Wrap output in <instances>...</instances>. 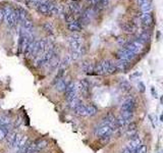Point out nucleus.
Listing matches in <instances>:
<instances>
[{
  "label": "nucleus",
  "instance_id": "1",
  "mask_svg": "<svg viewBox=\"0 0 163 153\" xmlns=\"http://www.w3.org/2000/svg\"><path fill=\"white\" fill-rule=\"evenodd\" d=\"M94 72L98 75H112L116 73L115 64L109 59H104L94 66Z\"/></svg>",
  "mask_w": 163,
  "mask_h": 153
},
{
  "label": "nucleus",
  "instance_id": "2",
  "mask_svg": "<svg viewBox=\"0 0 163 153\" xmlns=\"http://www.w3.org/2000/svg\"><path fill=\"white\" fill-rule=\"evenodd\" d=\"M55 55H56V53H55L54 48H48L42 55L38 56V58H37L36 61H35V66H36L37 68L45 66Z\"/></svg>",
  "mask_w": 163,
  "mask_h": 153
},
{
  "label": "nucleus",
  "instance_id": "3",
  "mask_svg": "<svg viewBox=\"0 0 163 153\" xmlns=\"http://www.w3.org/2000/svg\"><path fill=\"white\" fill-rule=\"evenodd\" d=\"M68 44L71 47V51H75V52H79L82 55L83 54V46H82V38L79 35L73 34L68 37Z\"/></svg>",
  "mask_w": 163,
  "mask_h": 153
},
{
  "label": "nucleus",
  "instance_id": "4",
  "mask_svg": "<svg viewBox=\"0 0 163 153\" xmlns=\"http://www.w3.org/2000/svg\"><path fill=\"white\" fill-rule=\"evenodd\" d=\"M136 106H137V102L134 97L127 98L121 104V113L134 114Z\"/></svg>",
  "mask_w": 163,
  "mask_h": 153
},
{
  "label": "nucleus",
  "instance_id": "5",
  "mask_svg": "<svg viewBox=\"0 0 163 153\" xmlns=\"http://www.w3.org/2000/svg\"><path fill=\"white\" fill-rule=\"evenodd\" d=\"M77 93H78V90H77V87L75 85V83L69 82L66 86L65 90H64V95H65V99L67 102L73 101V99L78 98L77 96Z\"/></svg>",
  "mask_w": 163,
  "mask_h": 153
},
{
  "label": "nucleus",
  "instance_id": "6",
  "mask_svg": "<svg viewBox=\"0 0 163 153\" xmlns=\"http://www.w3.org/2000/svg\"><path fill=\"white\" fill-rule=\"evenodd\" d=\"M136 56H137L136 54L131 52V51L127 50V49H125L124 47L119 49V51H118L116 54V57L118 60H125V61H129V62L133 60Z\"/></svg>",
  "mask_w": 163,
  "mask_h": 153
},
{
  "label": "nucleus",
  "instance_id": "7",
  "mask_svg": "<svg viewBox=\"0 0 163 153\" xmlns=\"http://www.w3.org/2000/svg\"><path fill=\"white\" fill-rule=\"evenodd\" d=\"M12 12H13V8H11L10 6H5V7L3 8V13H4L3 20H4L5 24L7 25L9 28L13 27L15 25V20H13V15H12Z\"/></svg>",
  "mask_w": 163,
  "mask_h": 153
},
{
  "label": "nucleus",
  "instance_id": "8",
  "mask_svg": "<svg viewBox=\"0 0 163 153\" xmlns=\"http://www.w3.org/2000/svg\"><path fill=\"white\" fill-rule=\"evenodd\" d=\"M144 45L142 43H140L139 41H137V40H133V41H129L125 45H124V48L129 50L131 52L137 54L139 53L140 51L143 49Z\"/></svg>",
  "mask_w": 163,
  "mask_h": 153
},
{
  "label": "nucleus",
  "instance_id": "9",
  "mask_svg": "<svg viewBox=\"0 0 163 153\" xmlns=\"http://www.w3.org/2000/svg\"><path fill=\"white\" fill-rule=\"evenodd\" d=\"M67 28L71 32H73V33H75V32L81 31L84 27L81 25V23L79 22V20H73V21H71V22L67 23Z\"/></svg>",
  "mask_w": 163,
  "mask_h": 153
},
{
  "label": "nucleus",
  "instance_id": "10",
  "mask_svg": "<svg viewBox=\"0 0 163 153\" xmlns=\"http://www.w3.org/2000/svg\"><path fill=\"white\" fill-rule=\"evenodd\" d=\"M115 119H116V117H115L114 114L111 113V112H108V113L102 119L100 125H103V126H110V125H112L115 122Z\"/></svg>",
  "mask_w": 163,
  "mask_h": 153
},
{
  "label": "nucleus",
  "instance_id": "11",
  "mask_svg": "<svg viewBox=\"0 0 163 153\" xmlns=\"http://www.w3.org/2000/svg\"><path fill=\"white\" fill-rule=\"evenodd\" d=\"M77 90L80 91L82 94L87 95L88 93H89V91H90V84H89L88 81L82 80L80 82V84H79V87L77 88Z\"/></svg>",
  "mask_w": 163,
  "mask_h": 153
},
{
  "label": "nucleus",
  "instance_id": "12",
  "mask_svg": "<svg viewBox=\"0 0 163 153\" xmlns=\"http://www.w3.org/2000/svg\"><path fill=\"white\" fill-rule=\"evenodd\" d=\"M73 110H75V113L79 117H87V105L83 104V103L77 105L73 108Z\"/></svg>",
  "mask_w": 163,
  "mask_h": 153
},
{
  "label": "nucleus",
  "instance_id": "13",
  "mask_svg": "<svg viewBox=\"0 0 163 153\" xmlns=\"http://www.w3.org/2000/svg\"><path fill=\"white\" fill-rule=\"evenodd\" d=\"M150 39H151V34L148 33L147 31H144V32H142L141 34L138 35V38H137L136 40L137 41H139L140 43H142L143 45H145L147 42L150 41Z\"/></svg>",
  "mask_w": 163,
  "mask_h": 153
},
{
  "label": "nucleus",
  "instance_id": "14",
  "mask_svg": "<svg viewBox=\"0 0 163 153\" xmlns=\"http://www.w3.org/2000/svg\"><path fill=\"white\" fill-rule=\"evenodd\" d=\"M143 144H144V143H143V141H142V139L140 138V136H138V137H136V138H134V139H131V140H129V144H127V146H129V147L131 149L135 150V149L139 148L140 146L143 145Z\"/></svg>",
  "mask_w": 163,
  "mask_h": 153
},
{
  "label": "nucleus",
  "instance_id": "15",
  "mask_svg": "<svg viewBox=\"0 0 163 153\" xmlns=\"http://www.w3.org/2000/svg\"><path fill=\"white\" fill-rule=\"evenodd\" d=\"M114 64H115L116 73L117 72H121V73L122 72H125L129 66V62L125 60H118L117 62H115Z\"/></svg>",
  "mask_w": 163,
  "mask_h": 153
},
{
  "label": "nucleus",
  "instance_id": "16",
  "mask_svg": "<svg viewBox=\"0 0 163 153\" xmlns=\"http://www.w3.org/2000/svg\"><path fill=\"white\" fill-rule=\"evenodd\" d=\"M22 30H24V32L27 33H32V30H33V22L30 20L29 17L24 19V21H22Z\"/></svg>",
  "mask_w": 163,
  "mask_h": 153
},
{
  "label": "nucleus",
  "instance_id": "17",
  "mask_svg": "<svg viewBox=\"0 0 163 153\" xmlns=\"http://www.w3.org/2000/svg\"><path fill=\"white\" fill-rule=\"evenodd\" d=\"M17 135H18V134H17L16 132L11 131L9 134H8V136L6 137V144H7V146L9 147V148H12V147H13L15 140H16Z\"/></svg>",
  "mask_w": 163,
  "mask_h": 153
},
{
  "label": "nucleus",
  "instance_id": "18",
  "mask_svg": "<svg viewBox=\"0 0 163 153\" xmlns=\"http://www.w3.org/2000/svg\"><path fill=\"white\" fill-rule=\"evenodd\" d=\"M59 63H60V60L58 59V57L57 56H54L53 58L51 59V60L49 61L48 63H47L46 66V68H48V70H50V71H54L55 68H57L59 66Z\"/></svg>",
  "mask_w": 163,
  "mask_h": 153
},
{
  "label": "nucleus",
  "instance_id": "19",
  "mask_svg": "<svg viewBox=\"0 0 163 153\" xmlns=\"http://www.w3.org/2000/svg\"><path fill=\"white\" fill-rule=\"evenodd\" d=\"M94 66L95 64H93V63L89 62V61H84L83 63H82V71L84 72V73L86 74H90L92 73V72H94Z\"/></svg>",
  "mask_w": 163,
  "mask_h": 153
},
{
  "label": "nucleus",
  "instance_id": "20",
  "mask_svg": "<svg viewBox=\"0 0 163 153\" xmlns=\"http://www.w3.org/2000/svg\"><path fill=\"white\" fill-rule=\"evenodd\" d=\"M68 83L66 82L65 80H64L63 78L60 79L59 81H57V82L55 83V87H56V90L59 91V92H62V91L65 90L66 86H67Z\"/></svg>",
  "mask_w": 163,
  "mask_h": 153
},
{
  "label": "nucleus",
  "instance_id": "21",
  "mask_svg": "<svg viewBox=\"0 0 163 153\" xmlns=\"http://www.w3.org/2000/svg\"><path fill=\"white\" fill-rule=\"evenodd\" d=\"M121 28L125 33H129V34H133L136 31V25L131 24V23H127V24L122 25Z\"/></svg>",
  "mask_w": 163,
  "mask_h": 153
},
{
  "label": "nucleus",
  "instance_id": "22",
  "mask_svg": "<svg viewBox=\"0 0 163 153\" xmlns=\"http://www.w3.org/2000/svg\"><path fill=\"white\" fill-rule=\"evenodd\" d=\"M37 7V10L39 12H41L42 15H50V12H49V9H48V6L46 4H44L43 2H41L40 4H38L36 6Z\"/></svg>",
  "mask_w": 163,
  "mask_h": 153
},
{
  "label": "nucleus",
  "instance_id": "23",
  "mask_svg": "<svg viewBox=\"0 0 163 153\" xmlns=\"http://www.w3.org/2000/svg\"><path fill=\"white\" fill-rule=\"evenodd\" d=\"M35 142V145L40 151L43 150L44 148H46L47 146H48V141L45 140V139H39V140H37V141H34Z\"/></svg>",
  "mask_w": 163,
  "mask_h": 153
},
{
  "label": "nucleus",
  "instance_id": "24",
  "mask_svg": "<svg viewBox=\"0 0 163 153\" xmlns=\"http://www.w3.org/2000/svg\"><path fill=\"white\" fill-rule=\"evenodd\" d=\"M98 108L94 104L87 105V115L88 117H94L95 114H97Z\"/></svg>",
  "mask_w": 163,
  "mask_h": 153
},
{
  "label": "nucleus",
  "instance_id": "25",
  "mask_svg": "<svg viewBox=\"0 0 163 153\" xmlns=\"http://www.w3.org/2000/svg\"><path fill=\"white\" fill-rule=\"evenodd\" d=\"M71 56L69 55H66L65 57H64L62 60L60 61V63H59V68H63V70H65V68H67L69 64H71Z\"/></svg>",
  "mask_w": 163,
  "mask_h": 153
},
{
  "label": "nucleus",
  "instance_id": "26",
  "mask_svg": "<svg viewBox=\"0 0 163 153\" xmlns=\"http://www.w3.org/2000/svg\"><path fill=\"white\" fill-rule=\"evenodd\" d=\"M43 28H44V30H45V32H46V33H48L49 35H52L54 33V27H53V25H52L51 23L46 22L45 24L43 25Z\"/></svg>",
  "mask_w": 163,
  "mask_h": 153
},
{
  "label": "nucleus",
  "instance_id": "27",
  "mask_svg": "<svg viewBox=\"0 0 163 153\" xmlns=\"http://www.w3.org/2000/svg\"><path fill=\"white\" fill-rule=\"evenodd\" d=\"M141 10L142 12H146V13H150L152 10V6H151V3L150 1L149 2H146V3H143L141 4Z\"/></svg>",
  "mask_w": 163,
  "mask_h": 153
},
{
  "label": "nucleus",
  "instance_id": "28",
  "mask_svg": "<svg viewBox=\"0 0 163 153\" xmlns=\"http://www.w3.org/2000/svg\"><path fill=\"white\" fill-rule=\"evenodd\" d=\"M71 11L73 12V13H79V12L81 11V6H80V4H79L77 1H73V3L71 4Z\"/></svg>",
  "mask_w": 163,
  "mask_h": 153
},
{
  "label": "nucleus",
  "instance_id": "29",
  "mask_svg": "<svg viewBox=\"0 0 163 153\" xmlns=\"http://www.w3.org/2000/svg\"><path fill=\"white\" fill-rule=\"evenodd\" d=\"M12 15H13V20H15V23H20V8H16V9H13V12H12Z\"/></svg>",
  "mask_w": 163,
  "mask_h": 153
},
{
  "label": "nucleus",
  "instance_id": "30",
  "mask_svg": "<svg viewBox=\"0 0 163 153\" xmlns=\"http://www.w3.org/2000/svg\"><path fill=\"white\" fill-rule=\"evenodd\" d=\"M134 153H147V147L146 145H141L139 148H137L134 150Z\"/></svg>",
  "mask_w": 163,
  "mask_h": 153
},
{
  "label": "nucleus",
  "instance_id": "31",
  "mask_svg": "<svg viewBox=\"0 0 163 153\" xmlns=\"http://www.w3.org/2000/svg\"><path fill=\"white\" fill-rule=\"evenodd\" d=\"M120 153H134V150L129 148V146H125V147L120 151Z\"/></svg>",
  "mask_w": 163,
  "mask_h": 153
},
{
  "label": "nucleus",
  "instance_id": "32",
  "mask_svg": "<svg viewBox=\"0 0 163 153\" xmlns=\"http://www.w3.org/2000/svg\"><path fill=\"white\" fill-rule=\"evenodd\" d=\"M89 2H90L91 5H93V6H96V5L99 3V0H88Z\"/></svg>",
  "mask_w": 163,
  "mask_h": 153
},
{
  "label": "nucleus",
  "instance_id": "33",
  "mask_svg": "<svg viewBox=\"0 0 163 153\" xmlns=\"http://www.w3.org/2000/svg\"><path fill=\"white\" fill-rule=\"evenodd\" d=\"M29 1H30V2H31V3H33V4H35V5H36V6L42 2V0H29Z\"/></svg>",
  "mask_w": 163,
  "mask_h": 153
},
{
  "label": "nucleus",
  "instance_id": "34",
  "mask_svg": "<svg viewBox=\"0 0 163 153\" xmlns=\"http://www.w3.org/2000/svg\"><path fill=\"white\" fill-rule=\"evenodd\" d=\"M3 17H4V13H3V8H0V22L3 20Z\"/></svg>",
  "mask_w": 163,
  "mask_h": 153
},
{
  "label": "nucleus",
  "instance_id": "35",
  "mask_svg": "<svg viewBox=\"0 0 163 153\" xmlns=\"http://www.w3.org/2000/svg\"><path fill=\"white\" fill-rule=\"evenodd\" d=\"M138 2H139L140 4H143V3L149 2V0H138Z\"/></svg>",
  "mask_w": 163,
  "mask_h": 153
}]
</instances>
